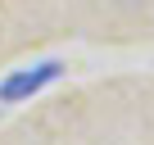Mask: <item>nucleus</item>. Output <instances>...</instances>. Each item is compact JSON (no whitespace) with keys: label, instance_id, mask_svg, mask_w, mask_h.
I'll list each match as a JSON object with an SVG mask.
<instances>
[{"label":"nucleus","instance_id":"f257e3e1","mask_svg":"<svg viewBox=\"0 0 154 145\" xmlns=\"http://www.w3.org/2000/svg\"><path fill=\"white\" fill-rule=\"evenodd\" d=\"M59 72H63V63L45 59V63H36V68H23V72H14V77H5V82H0V104H18V100L45 91Z\"/></svg>","mask_w":154,"mask_h":145}]
</instances>
